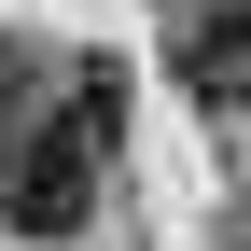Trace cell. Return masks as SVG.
<instances>
[{"label":"cell","instance_id":"cell-1","mask_svg":"<svg viewBox=\"0 0 251 251\" xmlns=\"http://www.w3.org/2000/svg\"><path fill=\"white\" fill-rule=\"evenodd\" d=\"M98 196V140L70 126V84H0V224L14 237H70Z\"/></svg>","mask_w":251,"mask_h":251},{"label":"cell","instance_id":"cell-2","mask_svg":"<svg viewBox=\"0 0 251 251\" xmlns=\"http://www.w3.org/2000/svg\"><path fill=\"white\" fill-rule=\"evenodd\" d=\"M168 70H181V98H209V112H237V98H251V0H209V14H181V42H168Z\"/></svg>","mask_w":251,"mask_h":251},{"label":"cell","instance_id":"cell-3","mask_svg":"<svg viewBox=\"0 0 251 251\" xmlns=\"http://www.w3.org/2000/svg\"><path fill=\"white\" fill-rule=\"evenodd\" d=\"M237 251H251V224H237Z\"/></svg>","mask_w":251,"mask_h":251}]
</instances>
